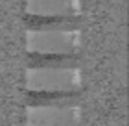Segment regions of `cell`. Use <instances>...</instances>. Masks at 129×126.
Masks as SVG:
<instances>
[{
	"label": "cell",
	"instance_id": "cell-4",
	"mask_svg": "<svg viewBox=\"0 0 129 126\" xmlns=\"http://www.w3.org/2000/svg\"><path fill=\"white\" fill-rule=\"evenodd\" d=\"M26 30L35 33H52V32H79L81 15H31L24 17Z\"/></svg>",
	"mask_w": 129,
	"mask_h": 126
},
{
	"label": "cell",
	"instance_id": "cell-1",
	"mask_svg": "<svg viewBox=\"0 0 129 126\" xmlns=\"http://www.w3.org/2000/svg\"><path fill=\"white\" fill-rule=\"evenodd\" d=\"M83 74L79 69H28V93H81Z\"/></svg>",
	"mask_w": 129,
	"mask_h": 126
},
{
	"label": "cell",
	"instance_id": "cell-5",
	"mask_svg": "<svg viewBox=\"0 0 129 126\" xmlns=\"http://www.w3.org/2000/svg\"><path fill=\"white\" fill-rule=\"evenodd\" d=\"M26 13L31 15H79L78 0H28Z\"/></svg>",
	"mask_w": 129,
	"mask_h": 126
},
{
	"label": "cell",
	"instance_id": "cell-2",
	"mask_svg": "<svg viewBox=\"0 0 129 126\" xmlns=\"http://www.w3.org/2000/svg\"><path fill=\"white\" fill-rule=\"evenodd\" d=\"M79 48H81L79 32H52V33L28 32V52L79 56Z\"/></svg>",
	"mask_w": 129,
	"mask_h": 126
},
{
	"label": "cell",
	"instance_id": "cell-3",
	"mask_svg": "<svg viewBox=\"0 0 129 126\" xmlns=\"http://www.w3.org/2000/svg\"><path fill=\"white\" fill-rule=\"evenodd\" d=\"M81 106L31 107L26 106V126H81Z\"/></svg>",
	"mask_w": 129,
	"mask_h": 126
},
{
	"label": "cell",
	"instance_id": "cell-7",
	"mask_svg": "<svg viewBox=\"0 0 129 126\" xmlns=\"http://www.w3.org/2000/svg\"><path fill=\"white\" fill-rule=\"evenodd\" d=\"M28 69H79V56L28 52Z\"/></svg>",
	"mask_w": 129,
	"mask_h": 126
},
{
	"label": "cell",
	"instance_id": "cell-6",
	"mask_svg": "<svg viewBox=\"0 0 129 126\" xmlns=\"http://www.w3.org/2000/svg\"><path fill=\"white\" fill-rule=\"evenodd\" d=\"M31 107H70L81 106V93H28Z\"/></svg>",
	"mask_w": 129,
	"mask_h": 126
}]
</instances>
